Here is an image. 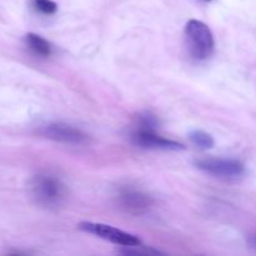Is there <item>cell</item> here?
I'll return each instance as SVG.
<instances>
[{
	"label": "cell",
	"instance_id": "obj_1",
	"mask_svg": "<svg viewBox=\"0 0 256 256\" xmlns=\"http://www.w3.org/2000/svg\"><path fill=\"white\" fill-rule=\"evenodd\" d=\"M159 128V120L154 114L145 112L138 115L136 122L132 130V142L136 146L144 149H160V150H182L184 145L182 142H174L172 139L162 136L156 134V129Z\"/></svg>",
	"mask_w": 256,
	"mask_h": 256
},
{
	"label": "cell",
	"instance_id": "obj_6",
	"mask_svg": "<svg viewBox=\"0 0 256 256\" xmlns=\"http://www.w3.org/2000/svg\"><path fill=\"white\" fill-rule=\"evenodd\" d=\"M42 136L54 142L70 145H82L88 142V135L82 130L62 122H50L39 129Z\"/></svg>",
	"mask_w": 256,
	"mask_h": 256
},
{
	"label": "cell",
	"instance_id": "obj_7",
	"mask_svg": "<svg viewBox=\"0 0 256 256\" xmlns=\"http://www.w3.org/2000/svg\"><path fill=\"white\" fill-rule=\"evenodd\" d=\"M118 204L128 214L142 215L152 206V199L140 190L125 188L118 194Z\"/></svg>",
	"mask_w": 256,
	"mask_h": 256
},
{
	"label": "cell",
	"instance_id": "obj_11",
	"mask_svg": "<svg viewBox=\"0 0 256 256\" xmlns=\"http://www.w3.org/2000/svg\"><path fill=\"white\" fill-rule=\"evenodd\" d=\"M205 2H210V0H205Z\"/></svg>",
	"mask_w": 256,
	"mask_h": 256
},
{
	"label": "cell",
	"instance_id": "obj_9",
	"mask_svg": "<svg viewBox=\"0 0 256 256\" xmlns=\"http://www.w3.org/2000/svg\"><path fill=\"white\" fill-rule=\"evenodd\" d=\"M189 139L196 148L202 150L212 149L214 146V139L210 134L202 132V130H194L190 132Z\"/></svg>",
	"mask_w": 256,
	"mask_h": 256
},
{
	"label": "cell",
	"instance_id": "obj_4",
	"mask_svg": "<svg viewBox=\"0 0 256 256\" xmlns=\"http://www.w3.org/2000/svg\"><path fill=\"white\" fill-rule=\"evenodd\" d=\"M198 169L206 174L220 179H238L245 172L244 165L234 159H222V158H205L196 160Z\"/></svg>",
	"mask_w": 256,
	"mask_h": 256
},
{
	"label": "cell",
	"instance_id": "obj_5",
	"mask_svg": "<svg viewBox=\"0 0 256 256\" xmlns=\"http://www.w3.org/2000/svg\"><path fill=\"white\" fill-rule=\"evenodd\" d=\"M79 229L82 230V232H89V234L95 235V236L102 238L104 240H108V242H112L115 245H122L124 248L135 246V245L142 244V240L136 235L122 232V230L118 229V228L102 224V222H82V224H79Z\"/></svg>",
	"mask_w": 256,
	"mask_h": 256
},
{
	"label": "cell",
	"instance_id": "obj_3",
	"mask_svg": "<svg viewBox=\"0 0 256 256\" xmlns=\"http://www.w3.org/2000/svg\"><path fill=\"white\" fill-rule=\"evenodd\" d=\"M30 192L39 205L56 208L66 196V188L59 178L52 174H38L30 180Z\"/></svg>",
	"mask_w": 256,
	"mask_h": 256
},
{
	"label": "cell",
	"instance_id": "obj_2",
	"mask_svg": "<svg viewBox=\"0 0 256 256\" xmlns=\"http://www.w3.org/2000/svg\"><path fill=\"white\" fill-rule=\"evenodd\" d=\"M185 42L188 52L195 62H204L214 52V35L205 22L192 19L185 25Z\"/></svg>",
	"mask_w": 256,
	"mask_h": 256
},
{
	"label": "cell",
	"instance_id": "obj_10",
	"mask_svg": "<svg viewBox=\"0 0 256 256\" xmlns=\"http://www.w3.org/2000/svg\"><path fill=\"white\" fill-rule=\"evenodd\" d=\"M32 6L44 15H52L58 10V4L52 0H32Z\"/></svg>",
	"mask_w": 256,
	"mask_h": 256
},
{
	"label": "cell",
	"instance_id": "obj_8",
	"mask_svg": "<svg viewBox=\"0 0 256 256\" xmlns=\"http://www.w3.org/2000/svg\"><path fill=\"white\" fill-rule=\"evenodd\" d=\"M24 42L28 50L32 54H34L35 56L49 58L52 55V45H50V42L48 40H45L40 35L34 34V32H29V34L25 35Z\"/></svg>",
	"mask_w": 256,
	"mask_h": 256
}]
</instances>
